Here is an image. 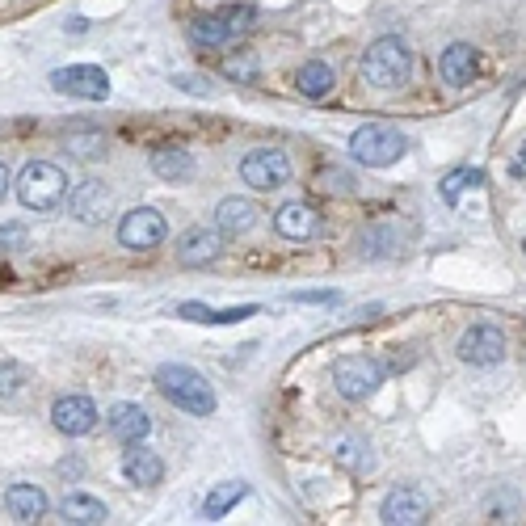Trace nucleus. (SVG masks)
Here are the masks:
<instances>
[{"instance_id": "b1692460", "label": "nucleus", "mask_w": 526, "mask_h": 526, "mask_svg": "<svg viewBox=\"0 0 526 526\" xmlns=\"http://www.w3.org/2000/svg\"><path fill=\"white\" fill-rule=\"evenodd\" d=\"M476 186H484V173L472 169V165H459V169H451L447 177H442L438 194H442V202H447V207H459L463 190H476Z\"/></svg>"}, {"instance_id": "c85d7f7f", "label": "nucleus", "mask_w": 526, "mask_h": 526, "mask_svg": "<svg viewBox=\"0 0 526 526\" xmlns=\"http://www.w3.org/2000/svg\"><path fill=\"white\" fill-rule=\"evenodd\" d=\"M68 148H72V156H80V160H97V156H106V135H101V131L68 135Z\"/></svg>"}, {"instance_id": "bb28decb", "label": "nucleus", "mask_w": 526, "mask_h": 526, "mask_svg": "<svg viewBox=\"0 0 526 526\" xmlns=\"http://www.w3.org/2000/svg\"><path fill=\"white\" fill-rule=\"evenodd\" d=\"M400 249V232L388 228V224H379L371 232H362V253L367 257H392Z\"/></svg>"}, {"instance_id": "7c9ffc66", "label": "nucleus", "mask_w": 526, "mask_h": 526, "mask_svg": "<svg viewBox=\"0 0 526 526\" xmlns=\"http://www.w3.org/2000/svg\"><path fill=\"white\" fill-rule=\"evenodd\" d=\"M177 316L181 320H194V325H215V312L207 308V303H181Z\"/></svg>"}, {"instance_id": "20e7f679", "label": "nucleus", "mask_w": 526, "mask_h": 526, "mask_svg": "<svg viewBox=\"0 0 526 526\" xmlns=\"http://www.w3.org/2000/svg\"><path fill=\"white\" fill-rule=\"evenodd\" d=\"M257 26V9L253 5H232V9H215L207 17H198L190 26V38L198 47H228L240 34H249Z\"/></svg>"}, {"instance_id": "f8f14e48", "label": "nucleus", "mask_w": 526, "mask_h": 526, "mask_svg": "<svg viewBox=\"0 0 526 526\" xmlns=\"http://www.w3.org/2000/svg\"><path fill=\"white\" fill-rule=\"evenodd\" d=\"M51 421H55L59 434L80 438V434H89L97 426V404L89 396H59L51 404Z\"/></svg>"}, {"instance_id": "39448f33", "label": "nucleus", "mask_w": 526, "mask_h": 526, "mask_svg": "<svg viewBox=\"0 0 526 526\" xmlns=\"http://www.w3.org/2000/svg\"><path fill=\"white\" fill-rule=\"evenodd\" d=\"M404 135L396 127H383V123H367V127H358L354 139H350V156L358 160V165H367V169H388L396 165V160L404 156Z\"/></svg>"}, {"instance_id": "5701e85b", "label": "nucleus", "mask_w": 526, "mask_h": 526, "mask_svg": "<svg viewBox=\"0 0 526 526\" xmlns=\"http://www.w3.org/2000/svg\"><path fill=\"white\" fill-rule=\"evenodd\" d=\"M249 497V484H240V480H228V484H219V489L207 493V501H202V518H224L228 510H236V501H245Z\"/></svg>"}, {"instance_id": "a211bd4d", "label": "nucleus", "mask_w": 526, "mask_h": 526, "mask_svg": "<svg viewBox=\"0 0 526 526\" xmlns=\"http://www.w3.org/2000/svg\"><path fill=\"white\" fill-rule=\"evenodd\" d=\"M257 202L253 198H224L215 207V224H219V232L224 236H245L253 224H257Z\"/></svg>"}, {"instance_id": "1a4fd4ad", "label": "nucleus", "mask_w": 526, "mask_h": 526, "mask_svg": "<svg viewBox=\"0 0 526 526\" xmlns=\"http://www.w3.org/2000/svg\"><path fill=\"white\" fill-rule=\"evenodd\" d=\"M165 236H169V224H165V215H160L156 207H135V211L123 215V224H118V245L135 249V253L156 249Z\"/></svg>"}, {"instance_id": "6ab92c4d", "label": "nucleus", "mask_w": 526, "mask_h": 526, "mask_svg": "<svg viewBox=\"0 0 526 526\" xmlns=\"http://www.w3.org/2000/svg\"><path fill=\"white\" fill-rule=\"evenodd\" d=\"M123 476L131 484L152 489V484H160V476H165V459H160L156 451H148V447H139V442H131V451L123 455Z\"/></svg>"}, {"instance_id": "f704fd0d", "label": "nucleus", "mask_w": 526, "mask_h": 526, "mask_svg": "<svg viewBox=\"0 0 526 526\" xmlns=\"http://www.w3.org/2000/svg\"><path fill=\"white\" fill-rule=\"evenodd\" d=\"M22 240H26L22 228H5V232H0V249H5V245H22Z\"/></svg>"}, {"instance_id": "e433bc0d", "label": "nucleus", "mask_w": 526, "mask_h": 526, "mask_svg": "<svg viewBox=\"0 0 526 526\" xmlns=\"http://www.w3.org/2000/svg\"><path fill=\"white\" fill-rule=\"evenodd\" d=\"M518 160H522V169H526V139H522V148H518Z\"/></svg>"}, {"instance_id": "393cba45", "label": "nucleus", "mask_w": 526, "mask_h": 526, "mask_svg": "<svg viewBox=\"0 0 526 526\" xmlns=\"http://www.w3.org/2000/svg\"><path fill=\"white\" fill-rule=\"evenodd\" d=\"M333 80H337V72L325 64V59H312V64L299 68V93L303 97H325L333 89Z\"/></svg>"}, {"instance_id": "a878e982", "label": "nucleus", "mask_w": 526, "mask_h": 526, "mask_svg": "<svg viewBox=\"0 0 526 526\" xmlns=\"http://www.w3.org/2000/svg\"><path fill=\"white\" fill-rule=\"evenodd\" d=\"M333 455H337V463L341 468H350V472H367V468H375V455L362 447L358 438H341L337 447H333Z\"/></svg>"}, {"instance_id": "ddd939ff", "label": "nucleus", "mask_w": 526, "mask_h": 526, "mask_svg": "<svg viewBox=\"0 0 526 526\" xmlns=\"http://www.w3.org/2000/svg\"><path fill=\"white\" fill-rule=\"evenodd\" d=\"M68 207L80 224H101L114 207V194H110V186H101V181H85V186H76L68 194Z\"/></svg>"}, {"instance_id": "4c0bfd02", "label": "nucleus", "mask_w": 526, "mask_h": 526, "mask_svg": "<svg viewBox=\"0 0 526 526\" xmlns=\"http://www.w3.org/2000/svg\"><path fill=\"white\" fill-rule=\"evenodd\" d=\"M522 249H526V240H522Z\"/></svg>"}, {"instance_id": "7ed1b4c3", "label": "nucleus", "mask_w": 526, "mask_h": 526, "mask_svg": "<svg viewBox=\"0 0 526 526\" xmlns=\"http://www.w3.org/2000/svg\"><path fill=\"white\" fill-rule=\"evenodd\" d=\"M17 198L26 211H55L68 198V173L51 160H30L17 177Z\"/></svg>"}, {"instance_id": "f257e3e1", "label": "nucleus", "mask_w": 526, "mask_h": 526, "mask_svg": "<svg viewBox=\"0 0 526 526\" xmlns=\"http://www.w3.org/2000/svg\"><path fill=\"white\" fill-rule=\"evenodd\" d=\"M409 76H413V51L396 34L375 38L367 55H362V80L371 89H400Z\"/></svg>"}, {"instance_id": "f03ea898", "label": "nucleus", "mask_w": 526, "mask_h": 526, "mask_svg": "<svg viewBox=\"0 0 526 526\" xmlns=\"http://www.w3.org/2000/svg\"><path fill=\"white\" fill-rule=\"evenodd\" d=\"M156 388L165 392V400H173L177 409H186L194 417H211L215 413V388L202 379L194 367H181V362H165L156 371Z\"/></svg>"}, {"instance_id": "f3484780", "label": "nucleus", "mask_w": 526, "mask_h": 526, "mask_svg": "<svg viewBox=\"0 0 526 526\" xmlns=\"http://www.w3.org/2000/svg\"><path fill=\"white\" fill-rule=\"evenodd\" d=\"M106 421H110V434L118 442H127V447H131V442H144L152 434V417L139 409V404H114Z\"/></svg>"}, {"instance_id": "c9c22d12", "label": "nucleus", "mask_w": 526, "mask_h": 526, "mask_svg": "<svg viewBox=\"0 0 526 526\" xmlns=\"http://www.w3.org/2000/svg\"><path fill=\"white\" fill-rule=\"evenodd\" d=\"M5 190H9V169L0 165V198H5Z\"/></svg>"}, {"instance_id": "2f4dec72", "label": "nucleus", "mask_w": 526, "mask_h": 526, "mask_svg": "<svg viewBox=\"0 0 526 526\" xmlns=\"http://www.w3.org/2000/svg\"><path fill=\"white\" fill-rule=\"evenodd\" d=\"M249 316H257V303H240V308L215 312V325H240V320H249Z\"/></svg>"}, {"instance_id": "4be33fe9", "label": "nucleus", "mask_w": 526, "mask_h": 526, "mask_svg": "<svg viewBox=\"0 0 526 526\" xmlns=\"http://www.w3.org/2000/svg\"><path fill=\"white\" fill-rule=\"evenodd\" d=\"M152 173H156L160 181H190V173H194V156H190L186 148L165 144V148H156V152H152Z\"/></svg>"}, {"instance_id": "9b49d317", "label": "nucleus", "mask_w": 526, "mask_h": 526, "mask_svg": "<svg viewBox=\"0 0 526 526\" xmlns=\"http://www.w3.org/2000/svg\"><path fill=\"white\" fill-rule=\"evenodd\" d=\"M505 350H510V341H505V333L493 325H476L459 337V358L472 362V367H497L505 358Z\"/></svg>"}, {"instance_id": "0eeeda50", "label": "nucleus", "mask_w": 526, "mask_h": 526, "mask_svg": "<svg viewBox=\"0 0 526 526\" xmlns=\"http://www.w3.org/2000/svg\"><path fill=\"white\" fill-rule=\"evenodd\" d=\"M240 177H245L253 190H282L291 181V156L282 148H253L240 160Z\"/></svg>"}, {"instance_id": "4468645a", "label": "nucleus", "mask_w": 526, "mask_h": 526, "mask_svg": "<svg viewBox=\"0 0 526 526\" xmlns=\"http://www.w3.org/2000/svg\"><path fill=\"white\" fill-rule=\"evenodd\" d=\"M274 232L282 240H312V236H320V215L308 202H287V207H278V215H274Z\"/></svg>"}, {"instance_id": "412c9836", "label": "nucleus", "mask_w": 526, "mask_h": 526, "mask_svg": "<svg viewBox=\"0 0 526 526\" xmlns=\"http://www.w3.org/2000/svg\"><path fill=\"white\" fill-rule=\"evenodd\" d=\"M59 514H64V522H72V526H101L110 518L106 501H97L89 493H68L64 505H59Z\"/></svg>"}, {"instance_id": "aec40b11", "label": "nucleus", "mask_w": 526, "mask_h": 526, "mask_svg": "<svg viewBox=\"0 0 526 526\" xmlns=\"http://www.w3.org/2000/svg\"><path fill=\"white\" fill-rule=\"evenodd\" d=\"M5 510H9L17 522H38V518L47 514V493L38 489V484H9Z\"/></svg>"}, {"instance_id": "2eb2a0df", "label": "nucleus", "mask_w": 526, "mask_h": 526, "mask_svg": "<svg viewBox=\"0 0 526 526\" xmlns=\"http://www.w3.org/2000/svg\"><path fill=\"white\" fill-rule=\"evenodd\" d=\"M438 72H442V80H447L451 89L472 85L476 72H480V55H476V47H468V43L447 47V51H442V59H438Z\"/></svg>"}, {"instance_id": "cd10ccee", "label": "nucleus", "mask_w": 526, "mask_h": 526, "mask_svg": "<svg viewBox=\"0 0 526 526\" xmlns=\"http://www.w3.org/2000/svg\"><path fill=\"white\" fill-rule=\"evenodd\" d=\"M30 383V375H26V367L22 362H13V358H0V400H9V396H17Z\"/></svg>"}, {"instance_id": "9d476101", "label": "nucleus", "mask_w": 526, "mask_h": 526, "mask_svg": "<svg viewBox=\"0 0 526 526\" xmlns=\"http://www.w3.org/2000/svg\"><path fill=\"white\" fill-rule=\"evenodd\" d=\"M426 518H430V497L413 489V484H400L379 505V522H388V526H417Z\"/></svg>"}, {"instance_id": "c756f323", "label": "nucleus", "mask_w": 526, "mask_h": 526, "mask_svg": "<svg viewBox=\"0 0 526 526\" xmlns=\"http://www.w3.org/2000/svg\"><path fill=\"white\" fill-rule=\"evenodd\" d=\"M320 190L329 194H350L354 190V177L346 169H320Z\"/></svg>"}, {"instance_id": "6e6552de", "label": "nucleus", "mask_w": 526, "mask_h": 526, "mask_svg": "<svg viewBox=\"0 0 526 526\" xmlns=\"http://www.w3.org/2000/svg\"><path fill=\"white\" fill-rule=\"evenodd\" d=\"M51 89L64 93V97H80V101H106L110 97V76L97 64H72V68L51 72Z\"/></svg>"}, {"instance_id": "423d86ee", "label": "nucleus", "mask_w": 526, "mask_h": 526, "mask_svg": "<svg viewBox=\"0 0 526 526\" xmlns=\"http://www.w3.org/2000/svg\"><path fill=\"white\" fill-rule=\"evenodd\" d=\"M383 383V367L375 358H362V354H346L337 358L333 367V388L346 396V400H371Z\"/></svg>"}, {"instance_id": "473e14b6", "label": "nucleus", "mask_w": 526, "mask_h": 526, "mask_svg": "<svg viewBox=\"0 0 526 526\" xmlns=\"http://www.w3.org/2000/svg\"><path fill=\"white\" fill-rule=\"evenodd\" d=\"M224 72H228V76H236V80H249V76L257 72V59H253V55H240V59H228V64H224Z\"/></svg>"}, {"instance_id": "dca6fc26", "label": "nucleus", "mask_w": 526, "mask_h": 526, "mask_svg": "<svg viewBox=\"0 0 526 526\" xmlns=\"http://www.w3.org/2000/svg\"><path fill=\"white\" fill-rule=\"evenodd\" d=\"M219 253H224V240H219V232H211V228H190L177 245L181 266H211Z\"/></svg>"}, {"instance_id": "72a5a7b5", "label": "nucleus", "mask_w": 526, "mask_h": 526, "mask_svg": "<svg viewBox=\"0 0 526 526\" xmlns=\"http://www.w3.org/2000/svg\"><path fill=\"white\" fill-rule=\"evenodd\" d=\"M291 299H295V303H333L337 295H333V291H295Z\"/></svg>"}]
</instances>
